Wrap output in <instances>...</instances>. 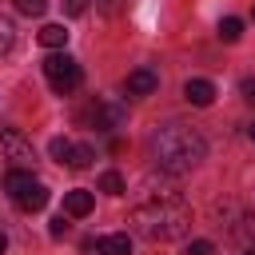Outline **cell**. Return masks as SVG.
I'll return each mask as SVG.
<instances>
[{
	"label": "cell",
	"instance_id": "obj_1",
	"mask_svg": "<svg viewBox=\"0 0 255 255\" xmlns=\"http://www.w3.org/2000/svg\"><path fill=\"white\" fill-rule=\"evenodd\" d=\"M147 155H151V163H155L159 171H167V175H187V171H195V167L203 163L207 139H203L191 124L171 120V124H159V128L147 135Z\"/></svg>",
	"mask_w": 255,
	"mask_h": 255
},
{
	"label": "cell",
	"instance_id": "obj_2",
	"mask_svg": "<svg viewBox=\"0 0 255 255\" xmlns=\"http://www.w3.org/2000/svg\"><path fill=\"white\" fill-rule=\"evenodd\" d=\"M131 231L151 239V243H175L191 231V207L183 199H171V195H159V199H147L139 207H131L128 215Z\"/></svg>",
	"mask_w": 255,
	"mask_h": 255
},
{
	"label": "cell",
	"instance_id": "obj_3",
	"mask_svg": "<svg viewBox=\"0 0 255 255\" xmlns=\"http://www.w3.org/2000/svg\"><path fill=\"white\" fill-rule=\"evenodd\" d=\"M4 191L12 195V203H16L20 211H40V207L48 203V187L32 175V167H12V171L4 175Z\"/></svg>",
	"mask_w": 255,
	"mask_h": 255
},
{
	"label": "cell",
	"instance_id": "obj_4",
	"mask_svg": "<svg viewBox=\"0 0 255 255\" xmlns=\"http://www.w3.org/2000/svg\"><path fill=\"white\" fill-rule=\"evenodd\" d=\"M44 76H48V84H52L56 96H72V92L80 88V80H84L80 64H76L72 56H64V52H56V56L44 60Z\"/></svg>",
	"mask_w": 255,
	"mask_h": 255
},
{
	"label": "cell",
	"instance_id": "obj_5",
	"mask_svg": "<svg viewBox=\"0 0 255 255\" xmlns=\"http://www.w3.org/2000/svg\"><path fill=\"white\" fill-rule=\"evenodd\" d=\"M124 116H128L124 104H116V100H92L76 120H80V124H92L96 131H112V128L124 124Z\"/></svg>",
	"mask_w": 255,
	"mask_h": 255
},
{
	"label": "cell",
	"instance_id": "obj_6",
	"mask_svg": "<svg viewBox=\"0 0 255 255\" xmlns=\"http://www.w3.org/2000/svg\"><path fill=\"white\" fill-rule=\"evenodd\" d=\"M0 151L16 163V167H32V159H36V151H32V139H24L16 128H4L0 131Z\"/></svg>",
	"mask_w": 255,
	"mask_h": 255
},
{
	"label": "cell",
	"instance_id": "obj_7",
	"mask_svg": "<svg viewBox=\"0 0 255 255\" xmlns=\"http://www.w3.org/2000/svg\"><path fill=\"white\" fill-rule=\"evenodd\" d=\"M159 88V76L151 72V68H135V72H128V80H124V92L128 96H151Z\"/></svg>",
	"mask_w": 255,
	"mask_h": 255
},
{
	"label": "cell",
	"instance_id": "obj_8",
	"mask_svg": "<svg viewBox=\"0 0 255 255\" xmlns=\"http://www.w3.org/2000/svg\"><path fill=\"white\" fill-rule=\"evenodd\" d=\"M92 207H96V199H92V191H84V187H76V191L64 195V215H72V219L92 215Z\"/></svg>",
	"mask_w": 255,
	"mask_h": 255
},
{
	"label": "cell",
	"instance_id": "obj_9",
	"mask_svg": "<svg viewBox=\"0 0 255 255\" xmlns=\"http://www.w3.org/2000/svg\"><path fill=\"white\" fill-rule=\"evenodd\" d=\"M92 247H96L100 255H131V235H124V231H112V235H100V239H92Z\"/></svg>",
	"mask_w": 255,
	"mask_h": 255
},
{
	"label": "cell",
	"instance_id": "obj_10",
	"mask_svg": "<svg viewBox=\"0 0 255 255\" xmlns=\"http://www.w3.org/2000/svg\"><path fill=\"white\" fill-rule=\"evenodd\" d=\"M183 96H187V104H195V108H207V104L215 100V84L195 76V80H187V84H183Z\"/></svg>",
	"mask_w": 255,
	"mask_h": 255
},
{
	"label": "cell",
	"instance_id": "obj_11",
	"mask_svg": "<svg viewBox=\"0 0 255 255\" xmlns=\"http://www.w3.org/2000/svg\"><path fill=\"white\" fill-rule=\"evenodd\" d=\"M231 235L239 239V247H243V251H251V247H255V211L239 215V223L231 227Z\"/></svg>",
	"mask_w": 255,
	"mask_h": 255
},
{
	"label": "cell",
	"instance_id": "obj_12",
	"mask_svg": "<svg viewBox=\"0 0 255 255\" xmlns=\"http://www.w3.org/2000/svg\"><path fill=\"white\" fill-rule=\"evenodd\" d=\"M36 40H40L44 48H64V44H68V32H64V24H44V28L36 32Z\"/></svg>",
	"mask_w": 255,
	"mask_h": 255
},
{
	"label": "cell",
	"instance_id": "obj_13",
	"mask_svg": "<svg viewBox=\"0 0 255 255\" xmlns=\"http://www.w3.org/2000/svg\"><path fill=\"white\" fill-rule=\"evenodd\" d=\"M239 36H243V20H239V16L219 20V40H223V44H235Z\"/></svg>",
	"mask_w": 255,
	"mask_h": 255
},
{
	"label": "cell",
	"instance_id": "obj_14",
	"mask_svg": "<svg viewBox=\"0 0 255 255\" xmlns=\"http://www.w3.org/2000/svg\"><path fill=\"white\" fill-rule=\"evenodd\" d=\"M96 159V151L88 147V143H72V155H68V167H76V171H84L88 163Z\"/></svg>",
	"mask_w": 255,
	"mask_h": 255
},
{
	"label": "cell",
	"instance_id": "obj_15",
	"mask_svg": "<svg viewBox=\"0 0 255 255\" xmlns=\"http://www.w3.org/2000/svg\"><path fill=\"white\" fill-rule=\"evenodd\" d=\"M100 191H108V195H124V175H120V171H104V175H100Z\"/></svg>",
	"mask_w": 255,
	"mask_h": 255
},
{
	"label": "cell",
	"instance_id": "obj_16",
	"mask_svg": "<svg viewBox=\"0 0 255 255\" xmlns=\"http://www.w3.org/2000/svg\"><path fill=\"white\" fill-rule=\"evenodd\" d=\"M48 151H52V159H56V163H68V155H72V139L56 135V139L48 143Z\"/></svg>",
	"mask_w": 255,
	"mask_h": 255
},
{
	"label": "cell",
	"instance_id": "obj_17",
	"mask_svg": "<svg viewBox=\"0 0 255 255\" xmlns=\"http://www.w3.org/2000/svg\"><path fill=\"white\" fill-rule=\"evenodd\" d=\"M12 44H16V28H12V20H8V16H0V56H4Z\"/></svg>",
	"mask_w": 255,
	"mask_h": 255
},
{
	"label": "cell",
	"instance_id": "obj_18",
	"mask_svg": "<svg viewBox=\"0 0 255 255\" xmlns=\"http://www.w3.org/2000/svg\"><path fill=\"white\" fill-rule=\"evenodd\" d=\"M44 8H48V0H16L20 16H44Z\"/></svg>",
	"mask_w": 255,
	"mask_h": 255
},
{
	"label": "cell",
	"instance_id": "obj_19",
	"mask_svg": "<svg viewBox=\"0 0 255 255\" xmlns=\"http://www.w3.org/2000/svg\"><path fill=\"white\" fill-rule=\"evenodd\" d=\"M124 4H128V0H96V8H100L104 16H116V12H124Z\"/></svg>",
	"mask_w": 255,
	"mask_h": 255
},
{
	"label": "cell",
	"instance_id": "obj_20",
	"mask_svg": "<svg viewBox=\"0 0 255 255\" xmlns=\"http://www.w3.org/2000/svg\"><path fill=\"white\" fill-rule=\"evenodd\" d=\"M187 255H215V247L207 239H195V243H187Z\"/></svg>",
	"mask_w": 255,
	"mask_h": 255
},
{
	"label": "cell",
	"instance_id": "obj_21",
	"mask_svg": "<svg viewBox=\"0 0 255 255\" xmlns=\"http://www.w3.org/2000/svg\"><path fill=\"white\" fill-rule=\"evenodd\" d=\"M64 12L68 16H84L88 12V0H64Z\"/></svg>",
	"mask_w": 255,
	"mask_h": 255
},
{
	"label": "cell",
	"instance_id": "obj_22",
	"mask_svg": "<svg viewBox=\"0 0 255 255\" xmlns=\"http://www.w3.org/2000/svg\"><path fill=\"white\" fill-rule=\"evenodd\" d=\"M239 92H243V100H247V104H255V80H251V76L239 84Z\"/></svg>",
	"mask_w": 255,
	"mask_h": 255
},
{
	"label": "cell",
	"instance_id": "obj_23",
	"mask_svg": "<svg viewBox=\"0 0 255 255\" xmlns=\"http://www.w3.org/2000/svg\"><path fill=\"white\" fill-rule=\"evenodd\" d=\"M48 231H52V239H60V235H64V231H68V223H64V215H56V219H52V227H48Z\"/></svg>",
	"mask_w": 255,
	"mask_h": 255
},
{
	"label": "cell",
	"instance_id": "obj_24",
	"mask_svg": "<svg viewBox=\"0 0 255 255\" xmlns=\"http://www.w3.org/2000/svg\"><path fill=\"white\" fill-rule=\"evenodd\" d=\"M4 251H8V235L0 231V255H4Z\"/></svg>",
	"mask_w": 255,
	"mask_h": 255
},
{
	"label": "cell",
	"instance_id": "obj_25",
	"mask_svg": "<svg viewBox=\"0 0 255 255\" xmlns=\"http://www.w3.org/2000/svg\"><path fill=\"white\" fill-rule=\"evenodd\" d=\"M247 139H251V143H255V124H251V128H247Z\"/></svg>",
	"mask_w": 255,
	"mask_h": 255
},
{
	"label": "cell",
	"instance_id": "obj_26",
	"mask_svg": "<svg viewBox=\"0 0 255 255\" xmlns=\"http://www.w3.org/2000/svg\"><path fill=\"white\" fill-rule=\"evenodd\" d=\"M247 255H255V247H251V251H247Z\"/></svg>",
	"mask_w": 255,
	"mask_h": 255
},
{
	"label": "cell",
	"instance_id": "obj_27",
	"mask_svg": "<svg viewBox=\"0 0 255 255\" xmlns=\"http://www.w3.org/2000/svg\"><path fill=\"white\" fill-rule=\"evenodd\" d=\"M251 16H255V12H251Z\"/></svg>",
	"mask_w": 255,
	"mask_h": 255
}]
</instances>
